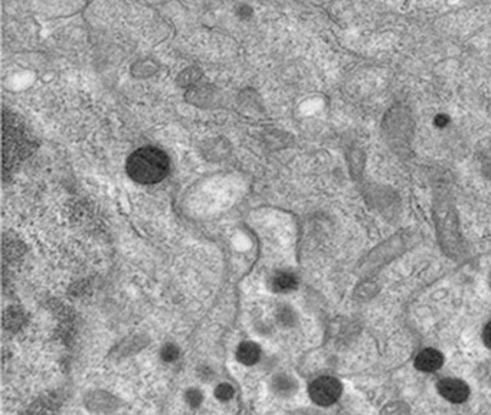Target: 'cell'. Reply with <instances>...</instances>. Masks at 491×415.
<instances>
[{
    "mask_svg": "<svg viewBox=\"0 0 491 415\" xmlns=\"http://www.w3.org/2000/svg\"><path fill=\"white\" fill-rule=\"evenodd\" d=\"M127 175L140 185H154L169 175V156L158 147L146 146L133 151L126 163Z\"/></svg>",
    "mask_w": 491,
    "mask_h": 415,
    "instance_id": "cell-1",
    "label": "cell"
},
{
    "mask_svg": "<svg viewBox=\"0 0 491 415\" xmlns=\"http://www.w3.org/2000/svg\"><path fill=\"white\" fill-rule=\"evenodd\" d=\"M310 398L320 406L333 405L342 395V385L336 378L320 376L310 385Z\"/></svg>",
    "mask_w": 491,
    "mask_h": 415,
    "instance_id": "cell-2",
    "label": "cell"
},
{
    "mask_svg": "<svg viewBox=\"0 0 491 415\" xmlns=\"http://www.w3.org/2000/svg\"><path fill=\"white\" fill-rule=\"evenodd\" d=\"M438 392L447 401L454 402V404H461L468 398L470 388L467 386V384H464L460 379L445 378V379L440 381Z\"/></svg>",
    "mask_w": 491,
    "mask_h": 415,
    "instance_id": "cell-3",
    "label": "cell"
},
{
    "mask_svg": "<svg viewBox=\"0 0 491 415\" xmlns=\"http://www.w3.org/2000/svg\"><path fill=\"white\" fill-rule=\"evenodd\" d=\"M444 364V356L435 349H424L415 358L417 369L422 372H435Z\"/></svg>",
    "mask_w": 491,
    "mask_h": 415,
    "instance_id": "cell-4",
    "label": "cell"
},
{
    "mask_svg": "<svg viewBox=\"0 0 491 415\" xmlns=\"http://www.w3.org/2000/svg\"><path fill=\"white\" fill-rule=\"evenodd\" d=\"M260 358H261V351H260L258 345H255L253 342H243L236 349V359L247 366L257 364L260 361Z\"/></svg>",
    "mask_w": 491,
    "mask_h": 415,
    "instance_id": "cell-5",
    "label": "cell"
},
{
    "mask_svg": "<svg viewBox=\"0 0 491 415\" xmlns=\"http://www.w3.org/2000/svg\"><path fill=\"white\" fill-rule=\"evenodd\" d=\"M186 100L195 106L209 104L213 100V91L211 86H193L189 89Z\"/></svg>",
    "mask_w": 491,
    "mask_h": 415,
    "instance_id": "cell-6",
    "label": "cell"
},
{
    "mask_svg": "<svg viewBox=\"0 0 491 415\" xmlns=\"http://www.w3.org/2000/svg\"><path fill=\"white\" fill-rule=\"evenodd\" d=\"M273 287L278 293H288L297 287V277L290 271H280L273 279Z\"/></svg>",
    "mask_w": 491,
    "mask_h": 415,
    "instance_id": "cell-7",
    "label": "cell"
},
{
    "mask_svg": "<svg viewBox=\"0 0 491 415\" xmlns=\"http://www.w3.org/2000/svg\"><path fill=\"white\" fill-rule=\"evenodd\" d=\"M202 75H203V74H202L201 68H198V66H189V68L183 69V71L179 74V76H178V84H179L181 87L191 89V87H193V86L198 84L199 79L202 78Z\"/></svg>",
    "mask_w": 491,
    "mask_h": 415,
    "instance_id": "cell-8",
    "label": "cell"
},
{
    "mask_svg": "<svg viewBox=\"0 0 491 415\" xmlns=\"http://www.w3.org/2000/svg\"><path fill=\"white\" fill-rule=\"evenodd\" d=\"M273 388L278 395H291L297 389V382L288 375H278L273 381Z\"/></svg>",
    "mask_w": 491,
    "mask_h": 415,
    "instance_id": "cell-9",
    "label": "cell"
},
{
    "mask_svg": "<svg viewBox=\"0 0 491 415\" xmlns=\"http://www.w3.org/2000/svg\"><path fill=\"white\" fill-rule=\"evenodd\" d=\"M156 71H157V66L153 64L151 59L138 61V62L131 68L133 75H136L137 78H143V76H144L143 72H146V76H150V75H153Z\"/></svg>",
    "mask_w": 491,
    "mask_h": 415,
    "instance_id": "cell-10",
    "label": "cell"
},
{
    "mask_svg": "<svg viewBox=\"0 0 491 415\" xmlns=\"http://www.w3.org/2000/svg\"><path fill=\"white\" fill-rule=\"evenodd\" d=\"M181 352H179V348L173 344H168L161 348L160 351V356L163 361H166V362H175L178 358H179Z\"/></svg>",
    "mask_w": 491,
    "mask_h": 415,
    "instance_id": "cell-11",
    "label": "cell"
},
{
    "mask_svg": "<svg viewBox=\"0 0 491 415\" xmlns=\"http://www.w3.org/2000/svg\"><path fill=\"white\" fill-rule=\"evenodd\" d=\"M215 395L219 401H229L233 396V388L229 384H221L219 386H216L215 389Z\"/></svg>",
    "mask_w": 491,
    "mask_h": 415,
    "instance_id": "cell-12",
    "label": "cell"
},
{
    "mask_svg": "<svg viewBox=\"0 0 491 415\" xmlns=\"http://www.w3.org/2000/svg\"><path fill=\"white\" fill-rule=\"evenodd\" d=\"M186 401L191 406H199L203 401V395L199 389H189L186 392Z\"/></svg>",
    "mask_w": 491,
    "mask_h": 415,
    "instance_id": "cell-13",
    "label": "cell"
},
{
    "mask_svg": "<svg viewBox=\"0 0 491 415\" xmlns=\"http://www.w3.org/2000/svg\"><path fill=\"white\" fill-rule=\"evenodd\" d=\"M482 339H484V344L491 348V321L487 323L484 331H482Z\"/></svg>",
    "mask_w": 491,
    "mask_h": 415,
    "instance_id": "cell-14",
    "label": "cell"
},
{
    "mask_svg": "<svg viewBox=\"0 0 491 415\" xmlns=\"http://www.w3.org/2000/svg\"><path fill=\"white\" fill-rule=\"evenodd\" d=\"M490 284H491V276H490Z\"/></svg>",
    "mask_w": 491,
    "mask_h": 415,
    "instance_id": "cell-15",
    "label": "cell"
}]
</instances>
